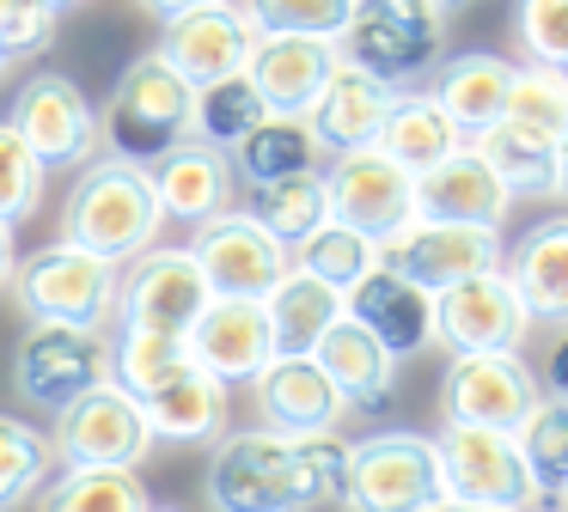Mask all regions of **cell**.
I'll use <instances>...</instances> for the list:
<instances>
[{
    "label": "cell",
    "mask_w": 568,
    "mask_h": 512,
    "mask_svg": "<svg viewBox=\"0 0 568 512\" xmlns=\"http://www.w3.org/2000/svg\"><path fill=\"white\" fill-rule=\"evenodd\" d=\"M0 73H7V55H0Z\"/></svg>",
    "instance_id": "cell-52"
},
{
    "label": "cell",
    "mask_w": 568,
    "mask_h": 512,
    "mask_svg": "<svg viewBox=\"0 0 568 512\" xmlns=\"http://www.w3.org/2000/svg\"><path fill=\"white\" fill-rule=\"evenodd\" d=\"M209 305V280H202L190 244H148L116 268V317L123 329H160V336H184L196 311Z\"/></svg>",
    "instance_id": "cell-7"
},
{
    "label": "cell",
    "mask_w": 568,
    "mask_h": 512,
    "mask_svg": "<svg viewBox=\"0 0 568 512\" xmlns=\"http://www.w3.org/2000/svg\"><path fill=\"white\" fill-rule=\"evenodd\" d=\"M263 317H270V348L275 354H312V341L343 317V293L287 263V275L263 293Z\"/></svg>",
    "instance_id": "cell-31"
},
{
    "label": "cell",
    "mask_w": 568,
    "mask_h": 512,
    "mask_svg": "<svg viewBox=\"0 0 568 512\" xmlns=\"http://www.w3.org/2000/svg\"><path fill=\"white\" fill-rule=\"evenodd\" d=\"M13 134L38 153L43 171H80L99 153V110L68 73H31L13 92Z\"/></svg>",
    "instance_id": "cell-12"
},
{
    "label": "cell",
    "mask_w": 568,
    "mask_h": 512,
    "mask_svg": "<svg viewBox=\"0 0 568 512\" xmlns=\"http://www.w3.org/2000/svg\"><path fill=\"white\" fill-rule=\"evenodd\" d=\"M343 470H348V439L331 433H287V475H294V506H336L343 500Z\"/></svg>",
    "instance_id": "cell-37"
},
{
    "label": "cell",
    "mask_w": 568,
    "mask_h": 512,
    "mask_svg": "<svg viewBox=\"0 0 568 512\" xmlns=\"http://www.w3.org/2000/svg\"><path fill=\"white\" fill-rule=\"evenodd\" d=\"M440 463L422 433H373L348 446L343 500L348 512H434L440 506Z\"/></svg>",
    "instance_id": "cell-5"
},
{
    "label": "cell",
    "mask_w": 568,
    "mask_h": 512,
    "mask_svg": "<svg viewBox=\"0 0 568 512\" xmlns=\"http://www.w3.org/2000/svg\"><path fill=\"white\" fill-rule=\"evenodd\" d=\"M226 165H233V177H245L251 190H263V183H275V177H294V171H318L324 146L312 141L306 116H275L270 110V116L251 122V129L226 146Z\"/></svg>",
    "instance_id": "cell-30"
},
{
    "label": "cell",
    "mask_w": 568,
    "mask_h": 512,
    "mask_svg": "<svg viewBox=\"0 0 568 512\" xmlns=\"http://www.w3.org/2000/svg\"><path fill=\"white\" fill-rule=\"evenodd\" d=\"M526 329H531V317L514 299V287L501 280V268H483V275H465L434 293V341H446L453 354L519 348Z\"/></svg>",
    "instance_id": "cell-16"
},
{
    "label": "cell",
    "mask_w": 568,
    "mask_h": 512,
    "mask_svg": "<svg viewBox=\"0 0 568 512\" xmlns=\"http://www.w3.org/2000/svg\"><path fill=\"white\" fill-rule=\"evenodd\" d=\"M470 146L483 153V165L501 177L507 195H562V134H544L531 122L495 116L483 134H470Z\"/></svg>",
    "instance_id": "cell-26"
},
{
    "label": "cell",
    "mask_w": 568,
    "mask_h": 512,
    "mask_svg": "<svg viewBox=\"0 0 568 512\" xmlns=\"http://www.w3.org/2000/svg\"><path fill=\"white\" fill-rule=\"evenodd\" d=\"M160 226H165V214H160L148 165H129L116 153H104V158L92 153L80 165L74 195L62 207V244H80V250L123 268L129 256H141L160 238Z\"/></svg>",
    "instance_id": "cell-1"
},
{
    "label": "cell",
    "mask_w": 568,
    "mask_h": 512,
    "mask_svg": "<svg viewBox=\"0 0 568 512\" xmlns=\"http://www.w3.org/2000/svg\"><path fill=\"white\" fill-rule=\"evenodd\" d=\"M434 463H440V494L446 500H483V506H538L531 470L519 458L514 433L501 427H453L440 421L434 433Z\"/></svg>",
    "instance_id": "cell-9"
},
{
    "label": "cell",
    "mask_w": 568,
    "mask_h": 512,
    "mask_svg": "<svg viewBox=\"0 0 568 512\" xmlns=\"http://www.w3.org/2000/svg\"><path fill=\"white\" fill-rule=\"evenodd\" d=\"M501 116L531 122V129L562 134L568 141V68H550V61H526V68H514Z\"/></svg>",
    "instance_id": "cell-41"
},
{
    "label": "cell",
    "mask_w": 568,
    "mask_h": 512,
    "mask_svg": "<svg viewBox=\"0 0 568 512\" xmlns=\"http://www.w3.org/2000/svg\"><path fill=\"white\" fill-rule=\"evenodd\" d=\"M416 214L422 219H458V226H507V214H514V195L501 190V177H495L489 165H483L477 146H453V153L440 158V165H428L416 177Z\"/></svg>",
    "instance_id": "cell-21"
},
{
    "label": "cell",
    "mask_w": 568,
    "mask_h": 512,
    "mask_svg": "<svg viewBox=\"0 0 568 512\" xmlns=\"http://www.w3.org/2000/svg\"><path fill=\"white\" fill-rule=\"evenodd\" d=\"M392 98L397 92L385 80H373L367 68H355V61L336 55V68L324 73L318 98H312V110H306V129H312V141H318L324 153L373 146V141H379L385 110H392Z\"/></svg>",
    "instance_id": "cell-23"
},
{
    "label": "cell",
    "mask_w": 568,
    "mask_h": 512,
    "mask_svg": "<svg viewBox=\"0 0 568 512\" xmlns=\"http://www.w3.org/2000/svg\"><path fill=\"white\" fill-rule=\"evenodd\" d=\"M434 512H519V506H483V500H440Z\"/></svg>",
    "instance_id": "cell-48"
},
{
    "label": "cell",
    "mask_w": 568,
    "mask_h": 512,
    "mask_svg": "<svg viewBox=\"0 0 568 512\" xmlns=\"http://www.w3.org/2000/svg\"><path fill=\"white\" fill-rule=\"evenodd\" d=\"M514 446L531 470V488L544 500H562V482H568V402H562V390H544L531 402V414L514 427Z\"/></svg>",
    "instance_id": "cell-34"
},
{
    "label": "cell",
    "mask_w": 568,
    "mask_h": 512,
    "mask_svg": "<svg viewBox=\"0 0 568 512\" xmlns=\"http://www.w3.org/2000/svg\"><path fill=\"white\" fill-rule=\"evenodd\" d=\"M111 378V341L104 329H74V324H31L13 354V385L38 409H62L80 390Z\"/></svg>",
    "instance_id": "cell-13"
},
{
    "label": "cell",
    "mask_w": 568,
    "mask_h": 512,
    "mask_svg": "<svg viewBox=\"0 0 568 512\" xmlns=\"http://www.w3.org/2000/svg\"><path fill=\"white\" fill-rule=\"evenodd\" d=\"M531 512V506H526ZM544 512H562V500H544Z\"/></svg>",
    "instance_id": "cell-50"
},
{
    "label": "cell",
    "mask_w": 568,
    "mask_h": 512,
    "mask_svg": "<svg viewBox=\"0 0 568 512\" xmlns=\"http://www.w3.org/2000/svg\"><path fill=\"white\" fill-rule=\"evenodd\" d=\"M446 49V7L440 0H355L348 24L336 31V55L367 68L392 92L428 85Z\"/></svg>",
    "instance_id": "cell-2"
},
{
    "label": "cell",
    "mask_w": 568,
    "mask_h": 512,
    "mask_svg": "<svg viewBox=\"0 0 568 512\" xmlns=\"http://www.w3.org/2000/svg\"><path fill=\"white\" fill-rule=\"evenodd\" d=\"M141 414H148L153 439H178V446H202V439H221L226 427V385L209 378L196 360L178 366L172 378L141 397Z\"/></svg>",
    "instance_id": "cell-29"
},
{
    "label": "cell",
    "mask_w": 568,
    "mask_h": 512,
    "mask_svg": "<svg viewBox=\"0 0 568 512\" xmlns=\"http://www.w3.org/2000/svg\"><path fill=\"white\" fill-rule=\"evenodd\" d=\"M251 31H294V37H331L348 24L355 0H239Z\"/></svg>",
    "instance_id": "cell-42"
},
{
    "label": "cell",
    "mask_w": 568,
    "mask_h": 512,
    "mask_svg": "<svg viewBox=\"0 0 568 512\" xmlns=\"http://www.w3.org/2000/svg\"><path fill=\"white\" fill-rule=\"evenodd\" d=\"M343 311L373 341H385V354H397V360H409L434 341V293L404 280L392 263H373L355 287H343Z\"/></svg>",
    "instance_id": "cell-19"
},
{
    "label": "cell",
    "mask_w": 568,
    "mask_h": 512,
    "mask_svg": "<svg viewBox=\"0 0 568 512\" xmlns=\"http://www.w3.org/2000/svg\"><path fill=\"white\" fill-rule=\"evenodd\" d=\"M43 7H55V12H68V7H80V0H43Z\"/></svg>",
    "instance_id": "cell-49"
},
{
    "label": "cell",
    "mask_w": 568,
    "mask_h": 512,
    "mask_svg": "<svg viewBox=\"0 0 568 512\" xmlns=\"http://www.w3.org/2000/svg\"><path fill=\"white\" fill-rule=\"evenodd\" d=\"M263 116H270V110H263L257 85H251L245 73H226V80H209V85L190 92V141H209V146H221V153Z\"/></svg>",
    "instance_id": "cell-35"
},
{
    "label": "cell",
    "mask_w": 568,
    "mask_h": 512,
    "mask_svg": "<svg viewBox=\"0 0 568 512\" xmlns=\"http://www.w3.org/2000/svg\"><path fill=\"white\" fill-rule=\"evenodd\" d=\"M507 80H514V61L489 55V49H465V55H453V61L446 55L434 61L428 98L446 110V122L470 141V134H483L507 110Z\"/></svg>",
    "instance_id": "cell-27"
},
{
    "label": "cell",
    "mask_w": 568,
    "mask_h": 512,
    "mask_svg": "<svg viewBox=\"0 0 568 512\" xmlns=\"http://www.w3.org/2000/svg\"><path fill=\"white\" fill-rule=\"evenodd\" d=\"M514 37L531 61L568 68V0H514Z\"/></svg>",
    "instance_id": "cell-44"
},
{
    "label": "cell",
    "mask_w": 568,
    "mask_h": 512,
    "mask_svg": "<svg viewBox=\"0 0 568 512\" xmlns=\"http://www.w3.org/2000/svg\"><path fill=\"white\" fill-rule=\"evenodd\" d=\"M324 171V202H331V219L355 226L361 238L385 244L392 232H404L416 219V177L385 153L379 141L373 146H348V153H331Z\"/></svg>",
    "instance_id": "cell-6"
},
{
    "label": "cell",
    "mask_w": 568,
    "mask_h": 512,
    "mask_svg": "<svg viewBox=\"0 0 568 512\" xmlns=\"http://www.w3.org/2000/svg\"><path fill=\"white\" fill-rule=\"evenodd\" d=\"M190 92L196 85L178 80L160 55L129 61L123 80L111 85V104L99 116V146H111L129 165H153L165 146H178L190 134Z\"/></svg>",
    "instance_id": "cell-4"
},
{
    "label": "cell",
    "mask_w": 568,
    "mask_h": 512,
    "mask_svg": "<svg viewBox=\"0 0 568 512\" xmlns=\"http://www.w3.org/2000/svg\"><path fill=\"white\" fill-rule=\"evenodd\" d=\"M38 512H148L153 494L129 463H62V475H43Z\"/></svg>",
    "instance_id": "cell-32"
},
{
    "label": "cell",
    "mask_w": 568,
    "mask_h": 512,
    "mask_svg": "<svg viewBox=\"0 0 568 512\" xmlns=\"http://www.w3.org/2000/svg\"><path fill=\"white\" fill-rule=\"evenodd\" d=\"M43 177H50V171L38 165V153L13 134V122H0V219H13L19 226V219L38 214Z\"/></svg>",
    "instance_id": "cell-43"
},
{
    "label": "cell",
    "mask_w": 568,
    "mask_h": 512,
    "mask_svg": "<svg viewBox=\"0 0 568 512\" xmlns=\"http://www.w3.org/2000/svg\"><path fill=\"white\" fill-rule=\"evenodd\" d=\"M287 263L294 268H306V275H318L324 287H355L361 275H367L373 263H379V244L373 238H361L355 226H343V219H318V226L306 232V238L287 250Z\"/></svg>",
    "instance_id": "cell-36"
},
{
    "label": "cell",
    "mask_w": 568,
    "mask_h": 512,
    "mask_svg": "<svg viewBox=\"0 0 568 512\" xmlns=\"http://www.w3.org/2000/svg\"><path fill=\"white\" fill-rule=\"evenodd\" d=\"M148 512H165V506H148Z\"/></svg>",
    "instance_id": "cell-53"
},
{
    "label": "cell",
    "mask_w": 568,
    "mask_h": 512,
    "mask_svg": "<svg viewBox=\"0 0 568 512\" xmlns=\"http://www.w3.org/2000/svg\"><path fill=\"white\" fill-rule=\"evenodd\" d=\"M312 360L331 372V385L343 390L348 409H385L397 385V354H385V341H373L355 317H336L318 341H312Z\"/></svg>",
    "instance_id": "cell-28"
},
{
    "label": "cell",
    "mask_w": 568,
    "mask_h": 512,
    "mask_svg": "<svg viewBox=\"0 0 568 512\" xmlns=\"http://www.w3.org/2000/svg\"><path fill=\"white\" fill-rule=\"evenodd\" d=\"M209 506L214 512H300L287 475V433L251 427L214 446L209 458Z\"/></svg>",
    "instance_id": "cell-15"
},
{
    "label": "cell",
    "mask_w": 568,
    "mask_h": 512,
    "mask_svg": "<svg viewBox=\"0 0 568 512\" xmlns=\"http://www.w3.org/2000/svg\"><path fill=\"white\" fill-rule=\"evenodd\" d=\"M331 68H336L331 37H294V31H257L245 55V80L257 85L263 110H275V116H306Z\"/></svg>",
    "instance_id": "cell-20"
},
{
    "label": "cell",
    "mask_w": 568,
    "mask_h": 512,
    "mask_svg": "<svg viewBox=\"0 0 568 512\" xmlns=\"http://www.w3.org/2000/svg\"><path fill=\"white\" fill-rule=\"evenodd\" d=\"M13 256H19V244H13V219H0V287H7V275H13Z\"/></svg>",
    "instance_id": "cell-46"
},
{
    "label": "cell",
    "mask_w": 568,
    "mask_h": 512,
    "mask_svg": "<svg viewBox=\"0 0 568 512\" xmlns=\"http://www.w3.org/2000/svg\"><path fill=\"white\" fill-rule=\"evenodd\" d=\"M184 348L209 378H221V385H251L275 354L263 299H226V293H209V305L196 311V324L184 329Z\"/></svg>",
    "instance_id": "cell-18"
},
{
    "label": "cell",
    "mask_w": 568,
    "mask_h": 512,
    "mask_svg": "<svg viewBox=\"0 0 568 512\" xmlns=\"http://www.w3.org/2000/svg\"><path fill=\"white\" fill-rule=\"evenodd\" d=\"M251 214L275 232V238L294 250L318 219H331V202H324V171H294V177H275L257 190V207Z\"/></svg>",
    "instance_id": "cell-39"
},
{
    "label": "cell",
    "mask_w": 568,
    "mask_h": 512,
    "mask_svg": "<svg viewBox=\"0 0 568 512\" xmlns=\"http://www.w3.org/2000/svg\"><path fill=\"white\" fill-rule=\"evenodd\" d=\"M13 287L19 311L31 324H74V329H104L116 317V263L80 250V244H43L31 256H13Z\"/></svg>",
    "instance_id": "cell-3"
},
{
    "label": "cell",
    "mask_w": 568,
    "mask_h": 512,
    "mask_svg": "<svg viewBox=\"0 0 568 512\" xmlns=\"http://www.w3.org/2000/svg\"><path fill=\"white\" fill-rule=\"evenodd\" d=\"M160 446L141 414V397L123 390L116 378H99L92 390H80L74 402L55 409V433H50V451L62 463H129L135 470L148 451Z\"/></svg>",
    "instance_id": "cell-8"
},
{
    "label": "cell",
    "mask_w": 568,
    "mask_h": 512,
    "mask_svg": "<svg viewBox=\"0 0 568 512\" xmlns=\"http://www.w3.org/2000/svg\"><path fill=\"white\" fill-rule=\"evenodd\" d=\"M178 366H190L184 336H160V329H123L111 341V378L135 397H148L160 378H172Z\"/></svg>",
    "instance_id": "cell-40"
},
{
    "label": "cell",
    "mask_w": 568,
    "mask_h": 512,
    "mask_svg": "<svg viewBox=\"0 0 568 512\" xmlns=\"http://www.w3.org/2000/svg\"><path fill=\"white\" fill-rule=\"evenodd\" d=\"M440 7H446V12H453V7H470V0H440Z\"/></svg>",
    "instance_id": "cell-51"
},
{
    "label": "cell",
    "mask_w": 568,
    "mask_h": 512,
    "mask_svg": "<svg viewBox=\"0 0 568 512\" xmlns=\"http://www.w3.org/2000/svg\"><path fill=\"white\" fill-rule=\"evenodd\" d=\"M251 385H257V409L275 433H331L348 414L343 390L312 354H270V366Z\"/></svg>",
    "instance_id": "cell-22"
},
{
    "label": "cell",
    "mask_w": 568,
    "mask_h": 512,
    "mask_svg": "<svg viewBox=\"0 0 568 512\" xmlns=\"http://www.w3.org/2000/svg\"><path fill=\"white\" fill-rule=\"evenodd\" d=\"M55 43V7L43 0H0V55L26 61Z\"/></svg>",
    "instance_id": "cell-45"
},
{
    "label": "cell",
    "mask_w": 568,
    "mask_h": 512,
    "mask_svg": "<svg viewBox=\"0 0 568 512\" xmlns=\"http://www.w3.org/2000/svg\"><path fill=\"white\" fill-rule=\"evenodd\" d=\"M50 433H38L31 421L0 409V512H19L31 506V494L43 488L50 475Z\"/></svg>",
    "instance_id": "cell-38"
},
{
    "label": "cell",
    "mask_w": 568,
    "mask_h": 512,
    "mask_svg": "<svg viewBox=\"0 0 568 512\" xmlns=\"http://www.w3.org/2000/svg\"><path fill=\"white\" fill-rule=\"evenodd\" d=\"M379 263H392L404 280L440 293L465 275H483V268H501V232L495 226H458V219H409L404 232L379 244Z\"/></svg>",
    "instance_id": "cell-14"
},
{
    "label": "cell",
    "mask_w": 568,
    "mask_h": 512,
    "mask_svg": "<svg viewBox=\"0 0 568 512\" xmlns=\"http://www.w3.org/2000/svg\"><path fill=\"white\" fill-rule=\"evenodd\" d=\"M501 280L526 305L531 324L562 329L568 324V219L550 214L519 232L514 250H501Z\"/></svg>",
    "instance_id": "cell-24"
},
{
    "label": "cell",
    "mask_w": 568,
    "mask_h": 512,
    "mask_svg": "<svg viewBox=\"0 0 568 512\" xmlns=\"http://www.w3.org/2000/svg\"><path fill=\"white\" fill-rule=\"evenodd\" d=\"M141 7L165 24V19H178V12H190V7H209V0H141Z\"/></svg>",
    "instance_id": "cell-47"
},
{
    "label": "cell",
    "mask_w": 568,
    "mask_h": 512,
    "mask_svg": "<svg viewBox=\"0 0 568 512\" xmlns=\"http://www.w3.org/2000/svg\"><path fill=\"white\" fill-rule=\"evenodd\" d=\"M251 19L239 12V0H209V7H190L178 19H165V37L153 55L190 85H209V80H226V73H245V55H251Z\"/></svg>",
    "instance_id": "cell-17"
},
{
    "label": "cell",
    "mask_w": 568,
    "mask_h": 512,
    "mask_svg": "<svg viewBox=\"0 0 568 512\" xmlns=\"http://www.w3.org/2000/svg\"><path fill=\"white\" fill-rule=\"evenodd\" d=\"M379 146L397 158V165L409 171V177H422L428 165H440L453 146H465V134L446 122V110L428 98V85H409V92L392 98V110H385L379 122Z\"/></svg>",
    "instance_id": "cell-33"
},
{
    "label": "cell",
    "mask_w": 568,
    "mask_h": 512,
    "mask_svg": "<svg viewBox=\"0 0 568 512\" xmlns=\"http://www.w3.org/2000/svg\"><path fill=\"white\" fill-rule=\"evenodd\" d=\"M190 256H196L209 293H226V299H263V293L287 275V244L275 238L257 214H245V207H233V202H226L221 214L196 219Z\"/></svg>",
    "instance_id": "cell-10"
},
{
    "label": "cell",
    "mask_w": 568,
    "mask_h": 512,
    "mask_svg": "<svg viewBox=\"0 0 568 512\" xmlns=\"http://www.w3.org/2000/svg\"><path fill=\"white\" fill-rule=\"evenodd\" d=\"M538 397H544V385H538V372L519 360V348L453 354V366H446V378H440V421L514 433Z\"/></svg>",
    "instance_id": "cell-11"
},
{
    "label": "cell",
    "mask_w": 568,
    "mask_h": 512,
    "mask_svg": "<svg viewBox=\"0 0 568 512\" xmlns=\"http://www.w3.org/2000/svg\"><path fill=\"white\" fill-rule=\"evenodd\" d=\"M148 177H153V195H160V214H165V219H184V226L221 214V207L233 202V183H239L221 146L190 141V134L153 158Z\"/></svg>",
    "instance_id": "cell-25"
}]
</instances>
